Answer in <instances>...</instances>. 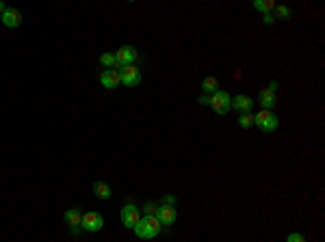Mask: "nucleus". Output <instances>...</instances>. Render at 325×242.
<instances>
[{
    "instance_id": "a211bd4d",
    "label": "nucleus",
    "mask_w": 325,
    "mask_h": 242,
    "mask_svg": "<svg viewBox=\"0 0 325 242\" xmlns=\"http://www.w3.org/2000/svg\"><path fill=\"white\" fill-rule=\"evenodd\" d=\"M100 63L104 65L106 69H117V60H115V54H111V52H104L100 57Z\"/></svg>"
},
{
    "instance_id": "dca6fc26",
    "label": "nucleus",
    "mask_w": 325,
    "mask_h": 242,
    "mask_svg": "<svg viewBox=\"0 0 325 242\" xmlns=\"http://www.w3.org/2000/svg\"><path fill=\"white\" fill-rule=\"evenodd\" d=\"M271 15H273V20H275V18H278V20H289V18H291V9L284 7V4H275V7H273V13H271Z\"/></svg>"
},
{
    "instance_id": "6ab92c4d",
    "label": "nucleus",
    "mask_w": 325,
    "mask_h": 242,
    "mask_svg": "<svg viewBox=\"0 0 325 242\" xmlns=\"http://www.w3.org/2000/svg\"><path fill=\"white\" fill-rule=\"evenodd\" d=\"M238 125H241L243 130H249L254 125V115L252 113H241V117H238Z\"/></svg>"
},
{
    "instance_id": "20e7f679",
    "label": "nucleus",
    "mask_w": 325,
    "mask_h": 242,
    "mask_svg": "<svg viewBox=\"0 0 325 242\" xmlns=\"http://www.w3.org/2000/svg\"><path fill=\"white\" fill-rule=\"evenodd\" d=\"M102 227H104V218H102V214H98V212L83 214L80 229H85V232H89V234H96V232H100Z\"/></svg>"
},
{
    "instance_id": "1a4fd4ad",
    "label": "nucleus",
    "mask_w": 325,
    "mask_h": 242,
    "mask_svg": "<svg viewBox=\"0 0 325 242\" xmlns=\"http://www.w3.org/2000/svg\"><path fill=\"white\" fill-rule=\"evenodd\" d=\"M0 20H2V24L7 26V29H18L22 24V13L18 9H4L2 13H0Z\"/></svg>"
},
{
    "instance_id": "4468645a",
    "label": "nucleus",
    "mask_w": 325,
    "mask_h": 242,
    "mask_svg": "<svg viewBox=\"0 0 325 242\" xmlns=\"http://www.w3.org/2000/svg\"><path fill=\"white\" fill-rule=\"evenodd\" d=\"M94 192H96L98 199H111V186H108L106 182H96Z\"/></svg>"
},
{
    "instance_id": "423d86ee",
    "label": "nucleus",
    "mask_w": 325,
    "mask_h": 242,
    "mask_svg": "<svg viewBox=\"0 0 325 242\" xmlns=\"http://www.w3.org/2000/svg\"><path fill=\"white\" fill-rule=\"evenodd\" d=\"M139 221H141V216H139L137 206H134V203H126V206L122 208V225L128 229H134V225Z\"/></svg>"
},
{
    "instance_id": "9d476101",
    "label": "nucleus",
    "mask_w": 325,
    "mask_h": 242,
    "mask_svg": "<svg viewBox=\"0 0 325 242\" xmlns=\"http://www.w3.org/2000/svg\"><path fill=\"white\" fill-rule=\"evenodd\" d=\"M100 85L104 87V89H115V87L122 85V80H119V69H104L100 76Z\"/></svg>"
},
{
    "instance_id": "2eb2a0df",
    "label": "nucleus",
    "mask_w": 325,
    "mask_h": 242,
    "mask_svg": "<svg viewBox=\"0 0 325 242\" xmlns=\"http://www.w3.org/2000/svg\"><path fill=\"white\" fill-rule=\"evenodd\" d=\"M202 91L213 95L215 91H219V80H217L215 76H208V78H204V80H202Z\"/></svg>"
},
{
    "instance_id": "412c9836",
    "label": "nucleus",
    "mask_w": 325,
    "mask_h": 242,
    "mask_svg": "<svg viewBox=\"0 0 325 242\" xmlns=\"http://www.w3.org/2000/svg\"><path fill=\"white\" fill-rule=\"evenodd\" d=\"M286 242H306V238H303V236H301L299 232H292V234H289Z\"/></svg>"
},
{
    "instance_id": "f8f14e48",
    "label": "nucleus",
    "mask_w": 325,
    "mask_h": 242,
    "mask_svg": "<svg viewBox=\"0 0 325 242\" xmlns=\"http://www.w3.org/2000/svg\"><path fill=\"white\" fill-rule=\"evenodd\" d=\"M254 106V100L249 95H236L232 97V108H236L238 113H249Z\"/></svg>"
},
{
    "instance_id": "f03ea898",
    "label": "nucleus",
    "mask_w": 325,
    "mask_h": 242,
    "mask_svg": "<svg viewBox=\"0 0 325 242\" xmlns=\"http://www.w3.org/2000/svg\"><path fill=\"white\" fill-rule=\"evenodd\" d=\"M254 125H258L262 132H273V130H278L280 119H278V115H273V111L260 108V111L254 115Z\"/></svg>"
},
{
    "instance_id": "0eeeda50",
    "label": "nucleus",
    "mask_w": 325,
    "mask_h": 242,
    "mask_svg": "<svg viewBox=\"0 0 325 242\" xmlns=\"http://www.w3.org/2000/svg\"><path fill=\"white\" fill-rule=\"evenodd\" d=\"M119 80H122V85H126V87H137L139 82H141V71H139V67H134V65L122 67V71H119Z\"/></svg>"
},
{
    "instance_id": "f257e3e1",
    "label": "nucleus",
    "mask_w": 325,
    "mask_h": 242,
    "mask_svg": "<svg viewBox=\"0 0 325 242\" xmlns=\"http://www.w3.org/2000/svg\"><path fill=\"white\" fill-rule=\"evenodd\" d=\"M161 227L162 225L159 223V218L156 216H143L137 225H134V234H137L139 238H143V240H152V238H156V236L161 234Z\"/></svg>"
},
{
    "instance_id": "6e6552de",
    "label": "nucleus",
    "mask_w": 325,
    "mask_h": 242,
    "mask_svg": "<svg viewBox=\"0 0 325 242\" xmlns=\"http://www.w3.org/2000/svg\"><path fill=\"white\" fill-rule=\"evenodd\" d=\"M156 218H159V223L162 225V227H167V225H173V223H176V218H178L176 208H173V206H159Z\"/></svg>"
},
{
    "instance_id": "39448f33",
    "label": "nucleus",
    "mask_w": 325,
    "mask_h": 242,
    "mask_svg": "<svg viewBox=\"0 0 325 242\" xmlns=\"http://www.w3.org/2000/svg\"><path fill=\"white\" fill-rule=\"evenodd\" d=\"M139 59V52L134 50L132 46H122L119 50L115 52V60H117V69L122 67H128V65H132L134 60Z\"/></svg>"
},
{
    "instance_id": "aec40b11",
    "label": "nucleus",
    "mask_w": 325,
    "mask_h": 242,
    "mask_svg": "<svg viewBox=\"0 0 325 242\" xmlns=\"http://www.w3.org/2000/svg\"><path fill=\"white\" fill-rule=\"evenodd\" d=\"M143 212H145V216H156V212H159V206H156V203H145V206H143Z\"/></svg>"
},
{
    "instance_id": "ddd939ff",
    "label": "nucleus",
    "mask_w": 325,
    "mask_h": 242,
    "mask_svg": "<svg viewBox=\"0 0 325 242\" xmlns=\"http://www.w3.org/2000/svg\"><path fill=\"white\" fill-rule=\"evenodd\" d=\"M278 104V95H275L271 89H262L260 91V106L264 108V111H271V108Z\"/></svg>"
},
{
    "instance_id": "5701e85b",
    "label": "nucleus",
    "mask_w": 325,
    "mask_h": 242,
    "mask_svg": "<svg viewBox=\"0 0 325 242\" xmlns=\"http://www.w3.org/2000/svg\"><path fill=\"white\" fill-rule=\"evenodd\" d=\"M262 20H264V24H273V15H271V13H264Z\"/></svg>"
},
{
    "instance_id": "4be33fe9",
    "label": "nucleus",
    "mask_w": 325,
    "mask_h": 242,
    "mask_svg": "<svg viewBox=\"0 0 325 242\" xmlns=\"http://www.w3.org/2000/svg\"><path fill=\"white\" fill-rule=\"evenodd\" d=\"M176 197H173V195H165V199H162V206H173V208H176Z\"/></svg>"
},
{
    "instance_id": "b1692460",
    "label": "nucleus",
    "mask_w": 325,
    "mask_h": 242,
    "mask_svg": "<svg viewBox=\"0 0 325 242\" xmlns=\"http://www.w3.org/2000/svg\"><path fill=\"white\" fill-rule=\"evenodd\" d=\"M278 87H280V85H278V82H275V80H273V82H269V87H267V89H271V91H273V93H275V91H278Z\"/></svg>"
},
{
    "instance_id": "a878e982",
    "label": "nucleus",
    "mask_w": 325,
    "mask_h": 242,
    "mask_svg": "<svg viewBox=\"0 0 325 242\" xmlns=\"http://www.w3.org/2000/svg\"><path fill=\"white\" fill-rule=\"evenodd\" d=\"M4 9H7V7H4V2H2V0H0V13H2Z\"/></svg>"
},
{
    "instance_id": "9b49d317",
    "label": "nucleus",
    "mask_w": 325,
    "mask_h": 242,
    "mask_svg": "<svg viewBox=\"0 0 325 242\" xmlns=\"http://www.w3.org/2000/svg\"><path fill=\"white\" fill-rule=\"evenodd\" d=\"M80 221H83V212H80L78 208H69V210L65 212V223L69 225L72 234H80Z\"/></svg>"
},
{
    "instance_id": "f3484780",
    "label": "nucleus",
    "mask_w": 325,
    "mask_h": 242,
    "mask_svg": "<svg viewBox=\"0 0 325 242\" xmlns=\"http://www.w3.org/2000/svg\"><path fill=\"white\" fill-rule=\"evenodd\" d=\"M273 7H275V2H271V0H256L254 2V9L256 11H260V13H269V11H273Z\"/></svg>"
},
{
    "instance_id": "393cba45",
    "label": "nucleus",
    "mask_w": 325,
    "mask_h": 242,
    "mask_svg": "<svg viewBox=\"0 0 325 242\" xmlns=\"http://www.w3.org/2000/svg\"><path fill=\"white\" fill-rule=\"evenodd\" d=\"M208 102H210L208 95H202V97H199V104H204V106H208Z\"/></svg>"
},
{
    "instance_id": "7ed1b4c3",
    "label": "nucleus",
    "mask_w": 325,
    "mask_h": 242,
    "mask_svg": "<svg viewBox=\"0 0 325 242\" xmlns=\"http://www.w3.org/2000/svg\"><path fill=\"white\" fill-rule=\"evenodd\" d=\"M208 106L213 108V111L217 113V115H226L228 111L232 108V97L228 95L226 91H215L213 95H210V102H208Z\"/></svg>"
}]
</instances>
